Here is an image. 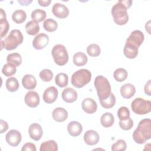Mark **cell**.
Wrapping results in <instances>:
<instances>
[{"mask_svg": "<svg viewBox=\"0 0 151 151\" xmlns=\"http://www.w3.org/2000/svg\"><path fill=\"white\" fill-rule=\"evenodd\" d=\"M132 4L130 0H120L111 8V15L114 22L119 25H125L129 21L127 9Z\"/></svg>", "mask_w": 151, "mask_h": 151, "instance_id": "cell-1", "label": "cell"}, {"mask_svg": "<svg viewBox=\"0 0 151 151\" xmlns=\"http://www.w3.org/2000/svg\"><path fill=\"white\" fill-rule=\"evenodd\" d=\"M151 137V120L150 119L141 120L133 133L134 141L138 144H143Z\"/></svg>", "mask_w": 151, "mask_h": 151, "instance_id": "cell-2", "label": "cell"}, {"mask_svg": "<svg viewBox=\"0 0 151 151\" xmlns=\"http://www.w3.org/2000/svg\"><path fill=\"white\" fill-rule=\"evenodd\" d=\"M23 39L24 37L20 30L17 29H12L4 40H1V50L3 48L8 51L16 49L19 45L22 43Z\"/></svg>", "mask_w": 151, "mask_h": 151, "instance_id": "cell-3", "label": "cell"}, {"mask_svg": "<svg viewBox=\"0 0 151 151\" xmlns=\"http://www.w3.org/2000/svg\"><path fill=\"white\" fill-rule=\"evenodd\" d=\"M94 84L100 101L107 98L111 93V88L109 80L103 76H97L94 79Z\"/></svg>", "mask_w": 151, "mask_h": 151, "instance_id": "cell-4", "label": "cell"}, {"mask_svg": "<svg viewBox=\"0 0 151 151\" xmlns=\"http://www.w3.org/2000/svg\"><path fill=\"white\" fill-rule=\"evenodd\" d=\"M91 79V73L87 69L83 68L74 72L71 79L72 85L78 88L87 84Z\"/></svg>", "mask_w": 151, "mask_h": 151, "instance_id": "cell-5", "label": "cell"}, {"mask_svg": "<svg viewBox=\"0 0 151 151\" xmlns=\"http://www.w3.org/2000/svg\"><path fill=\"white\" fill-rule=\"evenodd\" d=\"M51 55L55 64L64 65L68 61V54L65 47L62 44L54 45L51 50Z\"/></svg>", "mask_w": 151, "mask_h": 151, "instance_id": "cell-6", "label": "cell"}, {"mask_svg": "<svg viewBox=\"0 0 151 151\" xmlns=\"http://www.w3.org/2000/svg\"><path fill=\"white\" fill-rule=\"evenodd\" d=\"M132 111L139 115L149 113L151 111V102L150 100H145L141 97L136 98L131 103Z\"/></svg>", "mask_w": 151, "mask_h": 151, "instance_id": "cell-7", "label": "cell"}, {"mask_svg": "<svg viewBox=\"0 0 151 151\" xmlns=\"http://www.w3.org/2000/svg\"><path fill=\"white\" fill-rule=\"evenodd\" d=\"M145 39L143 33L140 30H134L131 32L127 38L124 46L133 49L138 50Z\"/></svg>", "mask_w": 151, "mask_h": 151, "instance_id": "cell-8", "label": "cell"}, {"mask_svg": "<svg viewBox=\"0 0 151 151\" xmlns=\"http://www.w3.org/2000/svg\"><path fill=\"white\" fill-rule=\"evenodd\" d=\"M6 142L7 143L12 147L17 146L22 140L21 133L15 129L9 130L5 135Z\"/></svg>", "mask_w": 151, "mask_h": 151, "instance_id": "cell-9", "label": "cell"}, {"mask_svg": "<svg viewBox=\"0 0 151 151\" xmlns=\"http://www.w3.org/2000/svg\"><path fill=\"white\" fill-rule=\"evenodd\" d=\"M52 12L54 16L61 19L67 18L70 13L68 8L65 5L61 3H55L53 5Z\"/></svg>", "mask_w": 151, "mask_h": 151, "instance_id": "cell-10", "label": "cell"}, {"mask_svg": "<svg viewBox=\"0 0 151 151\" xmlns=\"http://www.w3.org/2000/svg\"><path fill=\"white\" fill-rule=\"evenodd\" d=\"M49 40V37L47 34L44 33L38 34L32 41V46L36 50H41L48 45Z\"/></svg>", "mask_w": 151, "mask_h": 151, "instance_id": "cell-11", "label": "cell"}, {"mask_svg": "<svg viewBox=\"0 0 151 151\" xmlns=\"http://www.w3.org/2000/svg\"><path fill=\"white\" fill-rule=\"evenodd\" d=\"M58 94L57 88L54 86H50L45 90L42 95L43 100L47 104H51L55 101Z\"/></svg>", "mask_w": 151, "mask_h": 151, "instance_id": "cell-12", "label": "cell"}, {"mask_svg": "<svg viewBox=\"0 0 151 151\" xmlns=\"http://www.w3.org/2000/svg\"><path fill=\"white\" fill-rule=\"evenodd\" d=\"M24 101L27 106L31 108L37 107L40 101L38 94L35 91H29L27 93L24 97Z\"/></svg>", "mask_w": 151, "mask_h": 151, "instance_id": "cell-13", "label": "cell"}, {"mask_svg": "<svg viewBox=\"0 0 151 151\" xmlns=\"http://www.w3.org/2000/svg\"><path fill=\"white\" fill-rule=\"evenodd\" d=\"M29 137L35 141L40 140L43 134V130L41 125L38 123L31 124L28 129Z\"/></svg>", "mask_w": 151, "mask_h": 151, "instance_id": "cell-14", "label": "cell"}, {"mask_svg": "<svg viewBox=\"0 0 151 151\" xmlns=\"http://www.w3.org/2000/svg\"><path fill=\"white\" fill-rule=\"evenodd\" d=\"M81 107L86 113L93 114L97 111V104L94 99L91 98H86L81 103Z\"/></svg>", "mask_w": 151, "mask_h": 151, "instance_id": "cell-15", "label": "cell"}, {"mask_svg": "<svg viewBox=\"0 0 151 151\" xmlns=\"http://www.w3.org/2000/svg\"><path fill=\"white\" fill-rule=\"evenodd\" d=\"M99 134L96 131L93 130H88L84 134V140L89 146L96 145L99 142Z\"/></svg>", "mask_w": 151, "mask_h": 151, "instance_id": "cell-16", "label": "cell"}, {"mask_svg": "<svg viewBox=\"0 0 151 151\" xmlns=\"http://www.w3.org/2000/svg\"><path fill=\"white\" fill-rule=\"evenodd\" d=\"M61 96L65 102L71 103L74 102L77 99V93L74 88L67 87L63 90Z\"/></svg>", "mask_w": 151, "mask_h": 151, "instance_id": "cell-17", "label": "cell"}, {"mask_svg": "<svg viewBox=\"0 0 151 151\" xmlns=\"http://www.w3.org/2000/svg\"><path fill=\"white\" fill-rule=\"evenodd\" d=\"M0 27H1V35L0 38L2 39L4 37L9 28V24L6 19V13L2 8L0 9Z\"/></svg>", "mask_w": 151, "mask_h": 151, "instance_id": "cell-18", "label": "cell"}, {"mask_svg": "<svg viewBox=\"0 0 151 151\" xmlns=\"http://www.w3.org/2000/svg\"><path fill=\"white\" fill-rule=\"evenodd\" d=\"M67 131L70 135L73 137L78 136L83 131V127L80 123L77 121L70 122L67 126Z\"/></svg>", "mask_w": 151, "mask_h": 151, "instance_id": "cell-19", "label": "cell"}, {"mask_svg": "<svg viewBox=\"0 0 151 151\" xmlns=\"http://www.w3.org/2000/svg\"><path fill=\"white\" fill-rule=\"evenodd\" d=\"M136 93V88L131 83H126L122 86L120 87L121 96L124 98L129 99L132 97Z\"/></svg>", "mask_w": 151, "mask_h": 151, "instance_id": "cell-20", "label": "cell"}, {"mask_svg": "<svg viewBox=\"0 0 151 151\" xmlns=\"http://www.w3.org/2000/svg\"><path fill=\"white\" fill-rule=\"evenodd\" d=\"M53 119L57 122H63L68 117L67 111L63 107H57L52 112Z\"/></svg>", "mask_w": 151, "mask_h": 151, "instance_id": "cell-21", "label": "cell"}, {"mask_svg": "<svg viewBox=\"0 0 151 151\" xmlns=\"http://www.w3.org/2000/svg\"><path fill=\"white\" fill-rule=\"evenodd\" d=\"M37 80L32 74H26L22 78V84L27 90H33L37 86Z\"/></svg>", "mask_w": 151, "mask_h": 151, "instance_id": "cell-22", "label": "cell"}, {"mask_svg": "<svg viewBox=\"0 0 151 151\" xmlns=\"http://www.w3.org/2000/svg\"><path fill=\"white\" fill-rule=\"evenodd\" d=\"M73 61L75 65L81 67L86 64L88 61V58L84 53L82 52H77L74 54Z\"/></svg>", "mask_w": 151, "mask_h": 151, "instance_id": "cell-23", "label": "cell"}, {"mask_svg": "<svg viewBox=\"0 0 151 151\" xmlns=\"http://www.w3.org/2000/svg\"><path fill=\"white\" fill-rule=\"evenodd\" d=\"M114 122V117L113 115L109 112L103 114L100 117L101 124L104 127H111Z\"/></svg>", "mask_w": 151, "mask_h": 151, "instance_id": "cell-24", "label": "cell"}, {"mask_svg": "<svg viewBox=\"0 0 151 151\" xmlns=\"http://www.w3.org/2000/svg\"><path fill=\"white\" fill-rule=\"evenodd\" d=\"M25 27L27 33L30 35H35L40 31L39 24L32 20L28 22Z\"/></svg>", "mask_w": 151, "mask_h": 151, "instance_id": "cell-25", "label": "cell"}, {"mask_svg": "<svg viewBox=\"0 0 151 151\" xmlns=\"http://www.w3.org/2000/svg\"><path fill=\"white\" fill-rule=\"evenodd\" d=\"M40 151H57L58 145L54 140H49L41 144Z\"/></svg>", "mask_w": 151, "mask_h": 151, "instance_id": "cell-26", "label": "cell"}, {"mask_svg": "<svg viewBox=\"0 0 151 151\" xmlns=\"http://www.w3.org/2000/svg\"><path fill=\"white\" fill-rule=\"evenodd\" d=\"M27 18V14L22 9H17L12 14V19L17 24L24 22Z\"/></svg>", "mask_w": 151, "mask_h": 151, "instance_id": "cell-27", "label": "cell"}, {"mask_svg": "<svg viewBox=\"0 0 151 151\" xmlns=\"http://www.w3.org/2000/svg\"><path fill=\"white\" fill-rule=\"evenodd\" d=\"M5 86L6 89L10 92L17 91L19 87V84L18 80L15 77H9L6 80Z\"/></svg>", "mask_w": 151, "mask_h": 151, "instance_id": "cell-28", "label": "cell"}, {"mask_svg": "<svg viewBox=\"0 0 151 151\" xmlns=\"http://www.w3.org/2000/svg\"><path fill=\"white\" fill-rule=\"evenodd\" d=\"M55 83L60 87H65L68 85V77L64 73H60L55 76Z\"/></svg>", "mask_w": 151, "mask_h": 151, "instance_id": "cell-29", "label": "cell"}, {"mask_svg": "<svg viewBox=\"0 0 151 151\" xmlns=\"http://www.w3.org/2000/svg\"><path fill=\"white\" fill-rule=\"evenodd\" d=\"M22 57L17 52H13L8 54L6 57V61L8 63L14 64L16 67H18L22 63Z\"/></svg>", "mask_w": 151, "mask_h": 151, "instance_id": "cell-30", "label": "cell"}, {"mask_svg": "<svg viewBox=\"0 0 151 151\" xmlns=\"http://www.w3.org/2000/svg\"><path fill=\"white\" fill-rule=\"evenodd\" d=\"M46 12L41 9H35L31 12V14L32 21H34L38 23L44 20V19L46 18Z\"/></svg>", "mask_w": 151, "mask_h": 151, "instance_id": "cell-31", "label": "cell"}, {"mask_svg": "<svg viewBox=\"0 0 151 151\" xmlns=\"http://www.w3.org/2000/svg\"><path fill=\"white\" fill-rule=\"evenodd\" d=\"M116 97L113 93H111L110 96L103 100H100L101 106L104 109H111L116 104Z\"/></svg>", "mask_w": 151, "mask_h": 151, "instance_id": "cell-32", "label": "cell"}, {"mask_svg": "<svg viewBox=\"0 0 151 151\" xmlns=\"http://www.w3.org/2000/svg\"><path fill=\"white\" fill-rule=\"evenodd\" d=\"M128 76L127 71L123 68H117L113 73L114 78L119 82H122L124 81Z\"/></svg>", "mask_w": 151, "mask_h": 151, "instance_id": "cell-33", "label": "cell"}, {"mask_svg": "<svg viewBox=\"0 0 151 151\" xmlns=\"http://www.w3.org/2000/svg\"><path fill=\"white\" fill-rule=\"evenodd\" d=\"M43 28L48 32H54L58 28V24L56 21L51 18L46 19L43 23Z\"/></svg>", "mask_w": 151, "mask_h": 151, "instance_id": "cell-34", "label": "cell"}, {"mask_svg": "<svg viewBox=\"0 0 151 151\" xmlns=\"http://www.w3.org/2000/svg\"><path fill=\"white\" fill-rule=\"evenodd\" d=\"M17 71V67L11 63H6L4 65L2 68V74L6 77H10L14 75Z\"/></svg>", "mask_w": 151, "mask_h": 151, "instance_id": "cell-35", "label": "cell"}, {"mask_svg": "<svg viewBox=\"0 0 151 151\" xmlns=\"http://www.w3.org/2000/svg\"><path fill=\"white\" fill-rule=\"evenodd\" d=\"M87 52L90 57H97L100 54L101 50L99 45L96 44H91L87 47Z\"/></svg>", "mask_w": 151, "mask_h": 151, "instance_id": "cell-36", "label": "cell"}, {"mask_svg": "<svg viewBox=\"0 0 151 151\" xmlns=\"http://www.w3.org/2000/svg\"><path fill=\"white\" fill-rule=\"evenodd\" d=\"M130 113L129 109L125 106L120 107L117 110V116L120 120H125L130 117Z\"/></svg>", "mask_w": 151, "mask_h": 151, "instance_id": "cell-37", "label": "cell"}, {"mask_svg": "<svg viewBox=\"0 0 151 151\" xmlns=\"http://www.w3.org/2000/svg\"><path fill=\"white\" fill-rule=\"evenodd\" d=\"M39 76L42 81L49 82L53 77V73L50 70L45 68L40 71Z\"/></svg>", "mask_w": 151, "mask_h": 151, "instance_id": "cell-38", "label": "cell"}, {"mask_svg": "<svg viewBox=\"0 0 151 151\" xmlns=\"http://www.w3.org/2000/svg\"><path fill=\"white\" fill-rule=\"evenodd\" d=\"M127 148V144L123 139H119L111 146L112 151H124Z\"/></svg>", "mask_w": 151, "mask_h": 151, "instance_id": "cell-39", "label": "cell"}, {"mask_svg": "<svg viewBox=\"0 0 151 151\" xmlns=\"http://www.w3.org/2000/svg\"><path fill=\"white\" fill-rule=\"evenodd\" d=\"M120 127L123 130H129L133 126V121L129 118L125 120H120L119 122Z\"/></svg>", "mask_w": 151, "mask_h": 151, "instance_id": "cell-40", "label": "cell"}, {"mask_svg": "<svg viewBox=\"0 0 151 151\" xmlns=\"http://www.w3.org/2000/svg\"><path fill=\"white\" fill-rule=\"evenodd\" d=\"M36 150L37 149L35 144L31 142L25 143L21 149L22 151H36Z\"/></svg>", "mask_w": 151, "mask_h": 151, "instance_id": "cell-41", "label": "cell"}, {"mask_svg": "<svg viewBox=\"0 0 151 151\" xmlns=\"http://www.w3.org/2000/svg\"><path fill=\"white\" fill-rule=\"evenodd\" d=\"M0 129H1V133H3L6 132L8 129V124L7 122L2 119L0 120Z\"/></svg>", "mask_w": 151, "mask_h": 151, "instance_id": "cell-42", "label": "cell"}, {"mask_svg": "<svg viewBox=\"0 0 151 151\" xmlns=\"http://www.w3.org/2000/svg\"><path fill=\"white\" fill-rule=\"evenodd\" d=\"M151 83H150V80H149L145 84V87H144V91L146 94L147 96H150L151 95Z\"/></svg>", "mask_w": 151, "mask_h": 151, "instance_id": "cell-43", "label": "cell"}, {"mask_svg": "<svg viewBox=\"0 0 151 151\" xmlns=\"http://www.w3.org/2000/svg\"><path fill=\"white\" fill-rule=\"evenodd\" d=\"M51 2V0H38V3L41 6H47Z\"/></svg>", "mask_w": 151, "mask_h": 151, "instance_id": "cell-44", "label": "cell"}, {"mask_svg": "<svg viewBox=\"0 0 151 151\" xmlns=\"http://www.w3.org/2000/svg\"><path fill=\"white\" fill-rule=\"evenodd\" d=\"M18 2H19L21 5H28L29 4L32 2V1H18Z\"/></svg>", "mask_w": 151, "mask_h": 151, "instance_id": "cell-45", "label": "cell"}]
</instances>
